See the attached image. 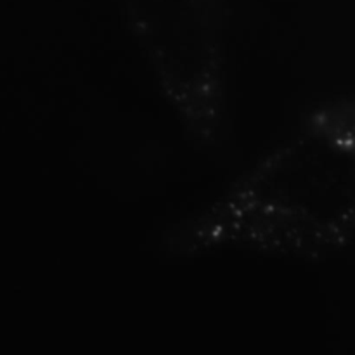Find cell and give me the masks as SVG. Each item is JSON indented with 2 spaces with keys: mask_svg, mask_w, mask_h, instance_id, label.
<instances>
[{
  "mask_svg": "<svg viewBox=\"0 0 355 355\" xmlns=\"http://www.w3.org/2000/svg\"><path fill=\"white\" fill-rule=\"evenodd\" d=\"M355 245V92L315 103L211 203L163 234L175 259L246 252L322 262Z\"/></svg>",
  "mask_w": 355,
  "mask_h": 355,
  "instance_id": "obj_1",
  "label": "cell"
},
{
  "mask_svg": "<svg viewBox=\"0 0 355 355\" xmlns=\"http://www.w3.org/2000/svg\"><path fill=\"white\" fill-rule=\"evenodd\" d=\"M128 33L184 137L214 149L227 128V30L217 0H121Z\"/></svg>",
  "mask_w": 355,
  "mask_h": 355,
  "instance_id": "obj_2",
  "label": "cell"
}]
</instances>
